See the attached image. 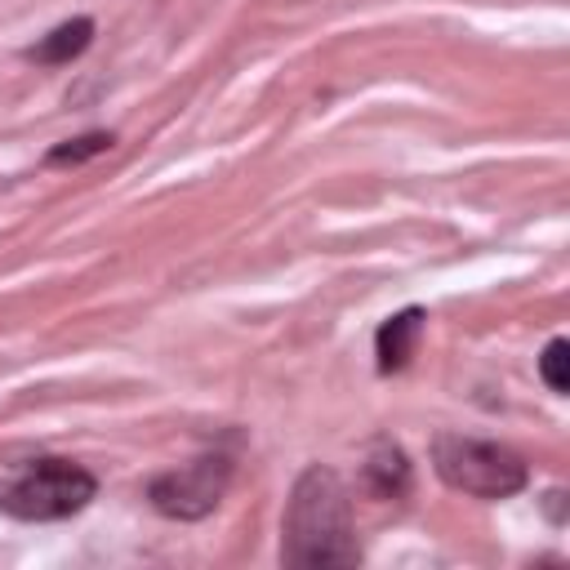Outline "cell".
<instances>
[{
	"mask_svg": "<svg viewBox=\"0 0 570 570\" xmlns=\"http://www.w3.org/2000/svg\"><path fill=\"white\" fill-rule=\"evenodd\" d=\"M365 481L379 499H401L410 490V463L401 454V445H392L387 436H379L370 445V459H365Z\"/></svg>",
	"mask_w": 570,
	"mask_h": 570,
	"instance_id": "cell-7",
	"label": "cell"
},
{
	"mask_svg": "<svg viewBox=\"0 0 570 570\" xmlns=\"http://www.w3.org/2000/svg\"><path fill=\"white\" fill-rule=\"evenodd\" d=\"M116 147V134H107V129H89V134H80V138H67V142H58V147H49V156H45V165H53V169H76V165H85V160H94V156H102V151H111Z\"/></svg>",
	"mask_w": 570,
	"mask_h": 570,
	"instance_id": "cell-8",
	"label": "cell"
},
{
	"mask_svg": "<svg viewBox=\"0 0 570 570\" xmlns=\"http://www.w3.org/2000/svg\"><path fill=\"white\" fill-rule=\"evenodd\" d=\"M281 561L294 570L356 566L361 543L352 530V499L334 468H303L281 517Z\"/></svg>",
	"mask_w": 570,
	"mask_h": 570,
	"instance_id": "cell-1",
	"label": "cell"
},
{
	"mask_svg": "<svg viewBox=\"0 0 570 570\" xmlns=\"http://www.w3.org/2000/svg\"><path fill=\"white\" fill-rule=\"evenodd\" d=\"M423 321H428L423 307H401L396 316H387V321L379 325V334H374V356H379V370H383V374H396V370L410 365V356H414V347H419V338H423Z\"/></svg>",
	"mask_w": 570,
	"mask_h": 570,
	"instance_id": "cell-5",
	"label": "cell"
},
{
	"mask_svg": "<svg viewBox=\"0 0 570 570\" xmlns=\"http://www.w3.org/2000/svg\"><path fill=\"white\" fill-rule=\"evenodd\" d=\"M98 494L94 472H85L71 459L40 454L13 468H0V512L18 521H62L89 508Z\"/></svg>",
	"mask_w": 570,
	"mask_h": 570,
	"instance_id": "cell-2",
	"label": "cell"
},
{
	"mask_svg": "<svg viewBox=\"0 0 570 570\" xmlns=\"http://www.w3.org/2000/svg\"><path fill=\"white\" fill-rule=\"evenodd\" d=\"M432 468L450 490L472 499H508L530 481L525 459L517 450L481 436H459V432L432 436Z\"/></svg>",
	"mask_w": 570,
	"mask_h": 570,
	"instance_id": "cell-3",
	"label": "cell"
},
{
	"mask_svg": "<svg viewBox=\"0 0 570 570\" xmlns=\"http://www.w3.org/2000/svg\"><path fill=\"white\" fill-rule=\"evenodd\" d=\"M539 374H543V383H548L552 392H566V387H570V343H566V338H552V343L543 347Z\"/></svg>",
	"mask_w": 570,
	"mask_h": 570,
	"instance_id": "cell-9",
	"label": "cell"
},
{
	"mask_svg": "<svg viewBox=\"0 0 570 570\" xmlns=\"http://www.w3.org/2000/svg\"><path fill=\"white\" fill-rule=\"evenodd\" d=\"M89 40H94V18H67V22H58L49 36H40L27 49V62H36V67H62V62L80 58L89 49Z\"/></svg>",
	"mask_w": 570,
	"mask_h": 570,
	"instance_id": "cell-6",
	"label": "cell"
},
{
	"mask_svg": "<svg viewBox=\"0 0 570 570\" xmlns=\"http://www.w3.org/2000/svg\"><path fill=\"white\" fill-rule=\"evenodd\" d=\"M232 485V459L227 454H200L174 472H160L147 485V499L169 521H200L209 517Z\"/></svg>",
	"mask_w": 570,
	"mask_h": 570,
	"instance_id": "cell-4",
	"label": "cell"
}]
</instances>
